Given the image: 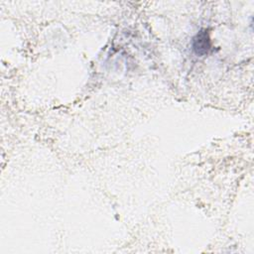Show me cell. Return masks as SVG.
<instances>
[{
    "label": "cell",
    "instance_id": "obj_1",
    "mask_svg": "<svg viewBox=\"0 0 254 254\" xmlns=\"http://www.w3.org/2000/svg\"><path fill=\"white\" fill-rule=\"evenodd\" d=\"M192 50L197 56L206 55L210 50V39L206 30L199 31L192 39Z\"/></svg>",
    "mask_w": 254,
    "mask_h": 254
}]
</instances>
